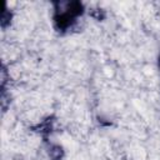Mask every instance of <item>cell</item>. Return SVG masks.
Listing matches in <instances>:
<instances>
[{
    "label": "cell",
    "mask_w": 160,
    "mask_h": 160,
    "mask_svg": "<svg viewBox=\"0 0 160 160\" xmlns=\"http://www.w3.org/2000/svg\"><path fill=\"white\" fill-rule=\"evenodd\" d=\"M46 149H48V154L50 156V160H62L65 156V151L62 149L61 145L51 142L50 140L48 142H45Z\"/></svg>",
    "instance_id": "3"
},
{
    "label": "cell",
    "mask_w": 160,
    "mask_h": 160,
    "mask_svg": "<svg viewBox=\"0 0 160 160\" xmlns=\"http://www.w3.org/2000/svg\"><path fill=\"white\" fill-rule=\"evenodd\" d=\"M52 26L60 35L69 32L85 14V5L78 0L52 1Z\"/></svg>",
    "instance_id": "1"
},
{
    "label": "cell",
    "mask_w": 160,
    "mask_h": 160,
    "mask_svg": "<svg viewBox=\"0 0 160 160\" xmlns=\"http://www.w3.org/2000/svg\"><path fill=\"white\" fill-rule=\"evenodd\" d=\"M11 20H12V11H10L8 9V5H5L2 14H1V28L5 30L9 25H11Z\"/></svg>",
    "instance_id": "4"
},
{
    "label": "cell",
    "mask_w": 160,
    "mask_h": 160,
    "mask_svg": "<svg viewBox=\"0 0 160 160\" xmlns=\"http://www.w3.org/2000/svg\"><path fill=\"white\" fill-rule=\"evenodd\" d=\"M54 124H55V116H54V115H49V116H46L41 122L36 124V125L32 126L31 129L41 135L44 142H48V141H49V135H50V134L52 132V130H54Z\"/></svg>",
    "instance_id": "2"
},
{
    "label": "cell",
    "mask_w": 160,
    "mask_h": 160,
    "mask_svg": "<svg viewBox=\"0 0 160 160\" xmlns=\"http://www.w3.org/2000/svg\"><path fill=\"white\" fill-rule=\"evenodd\" d=\"M158 69H159V72H160V52L158 55Z\"/></svg>",
    "instance_id": "5"
}]
</instances>
